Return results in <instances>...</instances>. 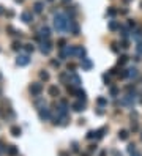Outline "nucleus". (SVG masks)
Masks as SVG:
<instances>
[{
  "mask_svg": "<svg viewBox=\"0 0 142 156\" xmlns=\"http://www.w3.org/2000/svg\"><path fill=\"white\" fill-rule=\"evenodd\" d=\"M71 22L73 21H70L65 13H57L54 16V29L57 32H68L71 27Z\"/></svg>",
  "mask_w": 142,
  "mask_h": 156,
  "instance_id": "f257e3e1",
  "label": "nucleus"
},
{
  "mask_svg": "<svg viewBox=\"0 0 142 156\" xmlns=\"http://www.w3.org/2000/svg\"><path fill=\"white\" fill-rule=\"evenodd\" d=\"M74 55H76V46H65L62 49L60 57H62V58H68V57H74Z\"/></svg>",
  "mask_w": 142,
  "mask_h": 156,
  "instance_id": "f03ea898",
  "label": "nucleus"
},
{
  "mask_svg": "<svg viewBox=\"0 0 142 156\" xmlns=\"http://www.w3.org/2000/svg\"><path fill=\"white\" fill-rule=\"evenodd\" d=\"M40 51L44 54V55H47L49 52L52 51V44H51V41L49 40H41V46H40Z\"/></svg>",
  "mask_w": 142,
  "mask_h": 156,
  "instance_id": "7ed1b4c3",
  "label": "nucleus"
},
{
  "mask_svg": "<svg viewBox=\"0 0 142 156\" xmlns=\"http://www.w3.org/2000/svg\"><path fill=\"white\" fill-rule=\"evenodd\" d=\"M38 115H40V118H41L43 121H46V120L51 118V112H49V109L46 107V104L43 106V107L38 109Z\"/></svg>",
  "mask_w": 142,
  "mask_h": 156,
  "instance_id": "20e7f679",
  "label": "nucleus"
},
{
  "mask_svg": "<svg viewBox=\"0 0 142 156\" xmlns=\"http://www.w3.org/2000/svg\"><path fill=\"white\" fill-rule=\"evenodd\" d=\"M41 92H43V84L35 82V84H32V85H30V93L33 95V96H38V95H41Z\"/></svg>",
  "mask_w": 142,
  "mask_h": 156,
  "instance_id": "39448f33",
  "label": "nucleus"
},
{
  "mask_svg": "<svg viewBox=\"0 0 142 156\" xmlns=\"http://www.w3.org/2000/svg\"><path fill=\"white\" fill-rule=\"evenodd\" d=\"M16 63L19 66H27L30 63V57L29 54H24V55H18V58H16Z\"/></svg>",
  "mask_w": 142,
  "mask_h": 156,
  "instance_id": "423d86ee",
  "label": "nucleus"
},
{
  "mask_svg": "<svg viewBox=\"0 0 142 156\" xmlns=\"http://www.w3.org/2000/svg\"><path fill=\"white\" fill-rule=\"evenodd\" d=\"M68 84H71V85H74V87H79L81 85V77L78 74H74V73H71L68 76Z\"/></svg>",
  "mask_w": 142,
  "mask_h": 156,
  "instance_id": "0eeeda50",
  "label": "nucleus"
},
{
  "mask_svg": "<svg viewBox=\"0 0 142 156\" xmlns=\"http://www.w3.org/2000/svg\"><path fill=\"white\" fill-rule=\"evenodd\" d=\"M49 36H51V30H49L47 27H41L40 33H38V38H40V40H49Z\"/></svg>",
  "mask_w": 142,
  "mask_h": 156,
  "instance_id": "6e6552de",
  "label": "nucleus"
},
{
  "mask_svg": "<svg viewBox=\"0 0 142 156\" xmlns=\"http://www.w3.org/2000/svg\"><path fill=\"white\" fill-rule=\"evenodd\" d=\"M81 66H82L84 69H92V66H93V63H92V60H90V58L84 57L82 60H81Z\"/></svg>",
  "mask_w": 142,
  "mask_h": 156,
  "instance_id": "1a4fd4ad",
  "label": "nucleus"
},
{
  "mask_svg": "<svg viewBox=\"0 0 142 156\" xmlns=\"http://www.w3.org/2000/svg\"><path fill=\"white\" fill-rule=\"evenodd\" d=\"M21 19H22L25 24H30V22L33 21V16H32V13H29V11H24V13L21 14Z\"/></svg>",
  "mask_w": 142,
  "mask_h": 156,
  "instance_id": "9d476101",
  "label": "nucleus"
},
{
  "mask_svg": "<svg viewBox=\"0 0 142 156\" xmlns=\"http://www.w3.org/2000/svg\"><path fill=\"white\" fill-rule=\"evenodd\" d=\"M71 107H73V110L74 112H81V110H84V107H85V103L82 101V103H74L73 106H71Z\"/></svg>",
  "mask_w": 142,
  "mask_h": 156,
  "instance_id": "9b49d317",
  "label": "nucleus"
},
{
  "mask_svg": "<svg viewBox=\"0 0 142 156\" xmlns=\"http://www.w3.org/2000/svg\"><path fill=\"white\" fill-rule=\"evenodd\" d=\"M7 155H8V156H16V155H18V148H16L14 145L7 147Z\"/></svg>",
  "mask_w": 142,
  "mask_h": 156,
  "instance_id": "f8f14e48",
  "label": "nucleus"
},
{
  "mask_svg": "<svg viewBox=\"0 0 142 156\" xmlns=\"http://www.w3.org/2000/svg\"><path fill=\"white\" fill-rule=\"evenodd\" d=\"M129 137V132L126 129H122V131H118V139L120 140H126V139Z\"/></svg>",
  "mask_w": 142,
  "mask_h": 156,
  "instance_id": "ddd939ff",
  "label": "nucleus"
},
{
  "mask_svg": "<svg viewBox=\"0 0 142 156\" xmlns=\"http://www.w3.org/2000/svg\"><path fill=\"white\" fill-rule=\"evenodd\" d=\"M138 76H139L138 68H129V69H128V77H131V79H136Z\"/></svg>",
  "mask_w": 142,
  "mask_h": 156,
  "instance_id": "4468645a",
  "label": "nucleus"
},
{
  "mask_svg": "<svg viewBox=\"0 0 142 156\" xmlns=\"http://www.w3.org/2000/svg\"><path fill=\"white\" fill-rule=\"evenodd\" d=\"M120 29V24L117 21H111L109 22V30H112V32H115V30H118Z\"/></svg>",
  "mask_w": 142,
  "mask_h": 156,
  "instance_id": "2eb2a0df",
  "label": "nucleus"
},
{
  "mask_svg": "<svg viewBox=\"0 0 142 156\" xmlns=\"http://www.w3.org/2000/svg\"><path fill=\"white\" fill-rule=\"evenodd\" d=\"M43 7H44V5H43L41 2H36V3L33 5V10H35V13H36V14L43 13Z\"/></svg>",
  "mask_w": 142,
  "mask_h": 156,
  "instance_id": "dca6fc26",
  "label": "nucleus"
},
{
  "mask_svg": "<svg viewBox=\"0 0 142 156\" xmlns=\"http://www.w3.org/2000/svg\"><path fill=\"white\" fill-rule=\"evenodd\" d=\"M76 55H79L81 58H84L85 57V49L81 47V46H76Z\"/></svg>",
  "mask_w": 142,
  "mask_h": 156,
  "instance_id": "f3484780",
  "label": "nucleus"
},
{
  "mask_svg": "<svg viewBox=\"0 0 142 156\" xmlns=\"http://www.w3.org/2000/svg\"><path fill=\"white\" fill-rule=\"evenodd\" d=\"M58 88L55 87V85H52V87H49V95H51V96H58Z\"/></svg>",
  "mask_w": 142,
  "mask_h": 156,
  "instance_id": "a211bd4d",
  "label": "nucleus"
},
{
  "mask_svg": "<svg viewBox=\"0 0 142 156\" xmlns=\"http://www.w3.org/2000/svg\"><path fill=\"white\" fill-rule=\"evenodd\" d=\"M11 134L14 137H19L21 136V128L19 126H11Z\"/></svg>",
  "mask_w": 142,
  "mask_h": 156,
  "instance_id": "6ab92c4d",
  "label": "nucleus"
},
{
  "mask_svg": "<svg viewBox=\"0 0 142 156\" xmlns=\"http://www.w3.org/2000/svg\"><path fill=\"white\" fill-rule=\"evenodd\" d=\"M107 131V128H101V129L96 131V139H101L103 136H104V132Z\"/></svg>",
  "mask_w": 142,
  "mask_h": 156,
  "instance_id": "aec40b11",
  "label": "nucleus"
},
{
  "mask_svg": "<svg viewBox=\"0 0 142 156\" xmlns=\"http://www.w3.org/2000/svg\"><path fill=\"white\" fill-rule=\"evenodd\" d=\"M76 95H78V96H79V98H81V99H82V101L85 103V99H87V98H85V92H84V90H79V88H78V92H76Z\"/></svg>",
  "mask_w": 142,
  "mask_h": 156,
  "instance_id": "412c9836",
  "label": "nucleus"
},
{
  "mask_svg": "<svg viewBox=\"0 0 142 156\" xmlns=\"http://www.w3.org/2000/svg\"><path fill=\"white\" fill-rule=\"evenodd\" d=\"M128 62V57L126 55H120V58H118V65H125Z\"/></svg>",
  "mask_w": 142,
  "mask_h": 156,
  "instance_id": "4be33fe9",
  "label": "nucleus"
},
{
  "mask_svg": "<svg viewBox=\"0 0 142 156\" xmlns=\"http://www.w3.org/2000/svg\"><path fill=\"white\" fill-rule=\"evenodd\" d=\"M128 153L129 155L136 153V145H134V143H129V145H128Z\"/></svg>",
  "mask_w": 142,
  "mask_h": 156,
  "instance_id": "5701e85b",
  "label": "nucleus"
},
{
  "mask_svg": "<svg viewBox=\"0 0 142 156\" xmlns=\"http://www.w3.org/2000/svg\"><path fill=\"white\" fill-rule=\"evenodd\" d=\"M57 46H58L60 49H63L65 46H67V41H65L63 38H62V40H58V41H57Z\"/></svg>",
  "mask_w": 142,
  "mask_h": 156,
  "instance_id": "b1692460",
  "label": "nucleus"
},
{
  "mask_svg": "<svg viewBox=\"0 0 142 156\" xmlns=\"http://www.w3.org/2000/svg\"><path fill=\"white\" fill-rule=\"evenodd\" d=\"M141 36H142V32H141V30H136V32H134V35H133L134 40H141Z\"/></svg>",
  "mask_w": 142,
  "mask_h": 156,
  "instance_id": "393cba45",
  "label": "nucleus"
},
{
  "mask_svg": "<svg viewBox=\"0 0 142 156\" xmlns=\"http://www.w3.org/2000/svg\"><path fill=\"white\" fill-rule=\"evenodd\" d=\"M40 77H41L43 81H47V79H49V74L46 73V71H41V73H40Z\"/></svg>",
  "mask_w": 142,
  "mask_h": 156,
  "instance_id": "a878e982",
  "label": "nucleus"
},
{
  "mask_svg": "<svg viewBox=\"0 0 142 156\" xmlns=\"http://www.w3.org/2000/svg\"><path fill=\"white\" fill-rule=\"evenodd\" d=\"M21 46H22V44H21L19 41H14V43H13V49H14V51H19Z\"/></svg>",
  "mask_w": 142,
  "mask_h": 156,
  "instance_id": "bb28decb",
  "label": "nucleus"
},
{
  "mask_svg": "<svg viewBox=\"0 0 142 156\" xmlns=\"http://www.w3.org/2000/svg\"><path fill=\"white\" fill-rule=\"evenodd\" d=\"M98 104H100V106H106L107 104V99L106 98H98Z\"/></svg>",
  "mask_w": 142,
  "mask_h": 156,
  "instance_id": "cd10ccee",
  "label": "nucleus"
},
{
  "mask_svg": "<svg viewBox=\"0 0 142 156\" xmlns=\"http://www.w3.org/2000/svg\"><path fill=\"white\" fill-rule=\"evenodd\" d=\"M93 137H96V131H89L87 132V139H93Z\"/></svg>",
  "mask_w": 142,
  "mask_h": 156,
  "instance_id": "c85d7f7f",
  "label": "nucleus"
},
{
  "mask_svg": "<svg viewBox=\"0 0 142 156\" xmlns=\"http://www.w3.org/2000/svg\"><path fill=\"white\" fill-rule=\"evenodd\" d=\"M115 13H117V11H115V8H114V7H111V8L107 10V16H114Z\"/></svg>",
  "mask_w": 142,
  "mask_h": 156,
  "instance_id": "c756f323",
  "label": "nucleus"
},
{
  "mask_svg": "<svg viewBox=\"0 0 142 156\" xmlns=\"http://www.w3.org/2000/svg\"><path fill=\"white\" fill-rule=\"evenodd\" d=\"M118 77H120V79H125V77H128V69H126V71H122V73L118 74Z\"/></svg>",
  "mask_w": 142,
  "mask_h": 156,
  "instance_id": "7c9ffc66",
  "label": "nucleus"
},
{
  "mask_svg": "<svg viewBox=\"0 0 142 156\" xmlns=\"http://www.w3.org/2000/svg\"><path fill=\"white\" fill-rule=\"evenodd\" d=\"M25 51L29 52V54L33 52V46H32V44H25Z\"/></svg>",
  "mask_w": 142,
  "mask_h": 156,
  "instance_id": "2f4dec72",
  "label": "nucleus"
},
{
  "mask_svg": "<svg viewBox=\"0 0 142 156\" xmlns=\"http://www.w3.org/2000/svg\"><path fill=\"white\" fill-rule=\"evenodd\" d=\"M103 81H104L106 84H109V82H111V79H109V76H107V74H103Z\"/></svg>",
  "mask_w": 142,
  "mask_h": 156,
  "instance_id": "473e14b6",
  "label": "nucleus"
},
{
  "mask_svg": "<svg viewBox=\"0 0 142 156\" xmlns=\"http://www.w3.org/2000/svg\"><path fill=\"white\" fill-rule=\"evenodd\" d=\"M51 65H52V66H57V68H58V66H60V62H58V60H52Z\"/></svg>",
  "mask_w": 142,
  "mask_h": 156,
  "instance_id": "72a5a7b5",
  "label": "nucleus"
},
{
  "mask_svg": "<svg viewBox=\"0 0 142 156\" xmlns=\"http://www.w3.org/2000/svg\"><path fill=\"white\" fill-rule=\"evenodd\" d=\"M122 36H123V38H126V36H128V30H126V29H123V30H122Z\"/></svg>",
  "mask_w": 142,
  "mask_h": 156,
  "instance_id": "f704fd0d",
  "label": "nucleus"
},
{
  "mask_svg": "<svg viewBox=\"0 0 142 156\" xmlns=\"http://www.w3.org/2000/svg\"><path fill=\"white\" fill-rule=\"evenodd\" d=\"M74 68H76V65H74V63H68V69H71V71H73Z\"/></svg>",
  "mask_w": 142,
  "mask_h": 156,
  "instance_id": "c9c22d12",
  "label": "nucleus"
},
{
  "mask_svg": "<svg viewBox=\"0 0 142 156\" xmlns=\"http://www.w3.org/2000/svg\"><path fill=\"white\" fill-rule=\"evenodd\" d=\"M112 51H114V52H118V47H117V44H115V43L112 44Z\"/></svg>",
  "mask_w": 142,
  "mask_h": 156,
  "instance_id": "e433bc0d",
  "label": "nucleus"
},
{
  "mask_svg": "<svg viewBox=\"0 0 142 156\" xmlns=\"http://www.w3.org/2000/svg\"><path fill=\"white\" fill-rule=\"evenodd\" d=\"M138 52H139V54H142V43H139V44H138Z\"/></svg>",
  "mask_w": 142,
  "mask_h": 156,
  "instance_id": "4c0bfd02",
  "label": "nucleus"
},
{
  "mask_svg": "<svg viewBox=\"0 0 142 156\" xmlns=\"http://www.w3.org/2000/svg\"><path fill=\"white\" fill-rule=\"evenodd\" d=\"M58 156H70V153H68V152H60Z\"/></svg>",
  "mask_w": 142,
  "mask_h": 156,
  "instance_id": "58836bf2",
  "label": "nucleus"
},
{
  "mask_svg": "<svg viewBox=\"0 0 142 156\" xmlns=\"http://www.w3.org/2000/svg\"><path fill=\"white\" fill-rule=\"evenodd\" d=\"M117 93H118V92H117V88H112V90H111V95H112V96H115Z\"/></svg>",
  "mask_w": 142,
  "mask_h": 156,
  "instance_id": "ea45409f",
  "label": "nucleus"
},
{
  "mask_svg": "<svg viewBox=\"0 0 142 156\" xmlns=\"http://www.w3.org/2000/svg\"><path fill=\"white\" fill-rule=\"evenodd\" d=\"M95 150H96V145H90L89 147V152H95Z\"/></svg>",
  "mask_w": 142,
  "mask_h": 156,
  "instance_id": "a19ab883",
  "label": "nucleus"
},
{
  "mask_svg": "<svg viewBox=\"0 0 142 156\" xmlns=\"http://www.w3.org/2000/svg\"><path fill=\"white\" fill-rule=\"evenodd\" d=\"M134 25H136L134 21H129V22H128V27H134Z\"/></svg>",
  "mask_w": 142,
  "mask_h": 156,
  "instance_id": "79ce46f5",
  "label": "nucleus"
},
{
  "mask_svg": "<svg viewBox=\"0 0 142 156\" xmlns=\"http://www.w3.org/2000/svg\"><path fill=\"white\" fill-rule=\"evenodd\" d=\"M73 150H74V152H78V150H79V148H78V143H76V142L73 143Z\"/></svg>",
  "mask_w": 142,
  "mask_h": 156,
  "instance_id": "37998d69",
  "label": "nucleus"
},
{
  "mask_svg": "<svg viewBox=\"0 0 142 156\" xmlns=\"http://www.w3.org/2000/svg\"><path fill=\"white\" fill-rule=\"evenodd\" d=\"M122 47H123V49H128V43H126V41H123V44H122Z\"/></svg>",
  "mask_w": 142,
  "mask_h": 156,
  "instance_id": "c03bdc74",
  "label": "nucleus"
},
{
  "mask_svg": "<svg viewBox=\"0 0 142 156\" xmlns=\"http://www.w3.org/2000/svg\"><path fill=\"white\" fill-rule=\"evenodd\" d=\"M112 155H114V156H122V155H120L118 152H112Z\"/></svg>",
  "mask_w": 142,
  "mask_h": 156,
  "instance_id": "a18cd8bd",
  "label": "nucleus"
},
{
  "mask_svg": "<svg viewBox=\"0 0 142 156\" xmlns=\"http://www.w3.org/2000/svg\"><path fill=\"white\" fill-rule=\"evenodd\" d=\"M0 14H3V7H0Z\"/></svg>",
  "mask_w": 142,
  "mask_h": 156,
  "instance_id": "49530a36",
  "label": "nucleus"
},
{
  "mask_svg": "<svg viewBox=\"0 0 142 156\" xmlns=\"http://www.w3.org/2000/svg\"><path fill=\"white\" fill-rule=\"evenodd\" d=\"M133 156H142L141 153H133Z\"/></svg>",
  "mask_w": 142,
  "mask_h": 156,
  "instance_id": "de8ad7c7",
  "label": "nucleus"
},
{
  "mask_svg": "<svg viewBox=\"0 0 142 156\" xmlns=\"http://www.w3.org/2000/svg\"><path fill=\"white\" fill-rule=\"evenodd\" d=\"M63 2H70V0H63Z\"/></svg>",
  "mask_w": 142,
  "mask_h": 156,
  "instance_id": "09e8293b",
  "label": "nucleus"
},
{
  "mask_svg": "<svg viewBox=\"0 0 142 156\" xmlns=\"http://www.w3.org/2000/svg\"><path fill=\"white\" fill-rule=\"evenodd\" d=\"M49 2H54V0H49Z\"/></svg>",
  "mask_w": 142,
  "mask_h": 156,
  "instance_id": "8fccbe9b",
  "label": "nucleus"
},
{
  "mask_svg": "<svg viewBox=\"0 0 142 156\" xmlns=\"http://www.w3.org/2000/svg\"><path fill=\"white\" fill-rule=\"evenodd\" d=\"M141 139H142V136H141Z\"/></svg>",
  "mask_w": 142,
  "mask_h": 156,
  "instance_id": "3c124183",
  "label": "nucleus"
}]
</instances>
